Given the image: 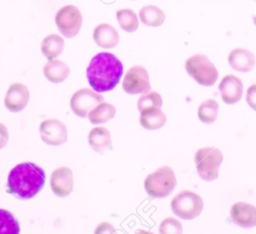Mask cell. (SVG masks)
Here are the masks:
<instances>
[{
    "label": "cell",
    "mask_w": 256,
    "mask_h": 234,
    "mask_svg": "<svg viewBox=\"0 0 256 234\" xmlns=\"http://www.w3.org/2000/svg\"><path fill=\"white\" fill-rule=\"evenodd\" d=\"M123 75L121 61L112 53L100 52L90 61L86 76L92 89L96 92H107L116 87Z\"/></svg>",
    "instance_id": "6da1fadb"
},
{
    "label": "cell",
    "mask_w": 256,
    "mask_h": 234,
    "mask_svg": "<svg viewBox=\"0 0 256 234\" xmlns=\"http://www.w3.org/2000/svg\"><path fill=\"white\" fill-rule=\"evenodd\" d=\"M45 184L44 170L32 162L16 165L9 173L6 191L19 199H31Z\"/></svg>",
    "instance_id": "7a4b0ae2"
},
{
    "label": "cell",
    "mask_w": 256,
    "mask_h": 234,
    "mask_svg": "<svg viewBox=\"0 0 256 234\" xmlns=\"http://www.w3.org/2000/svg\"><path fill=\"white\" fill-rule=\"evenodd\" d=\"M176 184L174 171L169 166H162L145 178L144 188L150 197L164 198L171 194Z\"/></svg>",
    "instance_id": "3957f363"
},
{
    "label": "cell",
    "mask_w": 256,
    "mask_h": 234,
    "mask_svg": "<svg viewBox=\"0 0 256 234\" xmlns=\"http://www.w3.org/2000/svg\"><path fill=\"white\" fill-rule=\"evenodd\" d=\"M223 161V154L215 147H205L196 151L194 162L199 177L205 181H212L219 176V167Z\"/></svg>",
    "instance_id": "277c9868"
},
{
    "label": "cell",
    "mask_w": 256,
    "mask_h": 234,
    "mask_svg": "<svg viewBox=\"0 0 256 234\" xmlns=\"http://www.w3.org/2000/svg\"><path fill=\"white\" fill-rule=\"evenodd\" d=\"M185 69L197 83L203 86H212L218 79V71L213 63L204 54H195L185 63Z\"/></svg>",
    "instance_id": "5b68a950"
},
{
    "label": "cell",
    "mask_w": 256,
    "mask_h": 234,
    "mask_svg": "<svg viewBox=\"0 0 256 234\" xmlns=\"http://www.w3.org/2000/svg\"><path fill=\"white\" fill-rule=\"evenodd\" d=\"M202 198L188 190L179 192L171 201V209L173 213L184 220H192L198 217L203 210Z\"/></svg>",
    "instance_id": "8992f818"
},
{
    "label": "cell",
    "mask_w": 256,
    "mask_h": 234,
    "mask_svg": "<svg viewBox=\"0 0 256 234\" xmlns=\"http://www.w3.org/2000/svg\"><path fill=\"white\" fill-rule=\"evenodd\" d=\"M55 23L64 37L73 38L81 28L82 15L76 6L66 5L56 13Z\"/></svg>",
    "instance_id": "52a82bcc"
},
{
    "label": "cell",
    "mask_w": 256,
    "mask_h": 234,
    "mask_svg": "<svg viewBox=\"0 0 256 234\" xmlns=\"http://www.w3.org/2000/svg\"><path fill=\"white\" fill-rule=\"evenodd\" d=\"M103 96L99 93L89 88H83L72 95L70 99V108L75 115L85 118L88 113L95 106L103 102Z\"/></svg>",
    "instance_id": "ba28073f"
},
{
    "label": "cell",
    "mask_w": 256,
    "mask_h": 234,
    "mask_svg": "<svg viewBox=\"0 0 256 234\" xmlns=\"http://www.w3.org/2000/svg\"><path fill=\"white\" fill-rule=\"evenodd\" d=\"M123 90L128 94H144L150 91L149 75L142 66H133L128 69L123 79Z\"/></svg>",
    "instance_id": "9c48e42d"
},
{
    "label": "cell",
    "mask_w": 256,
    "mask_h": 234,
    "mask_svg": "<svg viewBox=\"0 0 256 234\" xmlns=\"http://www.w3.org/2000/svg\"><path fill=\"white\" fill-rule=\"evenodd\" d=\"M42 141L48 145L59 146L67 141L66 126L57 119H46L39 127Z\"/></svg>",
    "instance_id": "30bf717a"
},
{
    "label": "cell",
    "mask_w": 256,
    "mask_h": 234,
    "mask_svg": "<svg viewBox=\"0 0 256 234\" xmlns=\"http://www.w3.org/2000/svg\"><path fill=\"white\" fill-rule=\"evenodd\" d=\"M52 191L58 197H66L73 190V174L70 168L66 166L56 168L50 178Z\"/></svg>",
    "instance_id": "8fae6325"
},
{
    "label": "cell",
    "mask_w": 256,
    "mask_h": 234,
    "mask_svg": "<svg viewBox=\"0 0 256 234\" xmlns=\"http://www.w3.org/2000/svg\"><path fill=\"white\" fill-rule=\"evenodd\" d=\"M29 101L28 88L21 83H13L8 88L4 103L6 108L12 112L22 111Z\"/></svg>",
    "instance_id": "7c38bea8"
},
{
    "label": "cell",
    "mask_w": 256,
    "mask_h": 234,
    "mask_svg": "<svg viewBox=\"0 0 256 234\" xmlns=\"http://www.w3.org/2000/svg\"><path fill=\"white\" fill-rule=\"evenodd\" d=\"M232 221L242 228L256 226V207L245 202H236L230 209Z\"/></svg>",
    "instance_id": "4fadbf2b"
},
{
    "label": "cell",
    "mask_w": 256,
    "mask_h": 234,
    "mask_svg": "<svg viewBox=\"0 0 256 234\" xmlns=\"http://www.w3.org/2000/svg\"><path fill=\"white\" fill-rule=\"evenodd\" d=\"M221 98L226 104L237 103L243 94V83L235 75H226L219 84Z\"/></svg>",
    "instance_id": "5bb4252c"
},
{
    "label": "cell",
    "mask_w": 256,
    "mask_h": 234,
    "mask_svg": "<svg viewBox=\"0 0 256 234\" xmlns=\"http://www.w3.org/2000/svg\"><path fill=\"white\" fill-rule=\"evenodd\" d=\"M228 63L235 71L246 73L254 68L256 58L255 55L247 49L235 48L229 53Z\"/></svg>",
    "instance_id": "9a60e30c"
},
{
    "label": "cell",
    "mask_w": 256,
    "mask_h": 234,
    "mask_svg": "<svg viewBox=\"0 0 256 234\" xmlns=\"http://www.w3.org/2000/svg\"><path fill=\"white\" fill-rule=\"evenodd\" d=\"M93 39L98 46L104 49H111L118 44L119 34L113 26L107 23H101L95 27Z\"/></svg>",
    "instance_id": "2e32d148"
},
{
    "label": "cell",
    "mask_w": 256,
    "mask_h": 234,
    "mask_svg": "<svg viewBox=\"0 0 256 234\" xmlns=\"http://www.w3.org/2000/svg\"><path fill=\"white\" fill-rule=\"evenodd\" d=\"M89 145L94 151L103 155L108 151L112 150L111 135L105 127H95L88 135Z\"/></svg>",
    "instance_id": "e0dca14e"
},
{
    "label": "cell",
    "mask_w": 256,
    "mask_h": 234,
    "mask_svg": "<svg viewBox=\"0 0 256 234\" xmlns=\"http://www.w3.org/2000/svg\"><path fill=\"white\" fill-rule=\"evenodd\" d=\"M166 123V116L160 108H150L141 111L140 124L144 129L156 130L160 129Z\"/></svg>",
    "instance_id": "ac0fdd59"
},
{
    "label": "cell",
    "mask_w": 256,
    "mask_h": 234,
    "mask_svg": "<svg viewBox=\"0 0 256 234\" xmlns=\"http://www.w3.org/2000/svg\"><path fill=\"white\" fill-rule=\"evenodd\" d=\"M44 76L52 83H61L69 75V67L60 60H49L43 69Z\"/></svg>",
    "instance_id": "d6986e66"
},
{
    "label": "cell",
    "mask_w": 256,
    "mask_h": 234,
    "mask_svg": "<svg viewBox=\"0 0 256 234\" xmlns=\"http://www.w3.org/2000/svg\"><path fill=\"white\" fill-rule=\"evenodd\" d=\"M64 48V39L57 34L46 36L41 43V51L48 60H53L59 56Z\"/></svg>",
    "instance_id": "ffe728a7"
},
{
    "label": "cell",
    "mask_w": 256,
    "mask_h": 234,
    "mask_svg": "<svg viewBox=\"0 0 256 234\" xmlns=\"http://www.w3.org/2000/svg\"><path fill=\"white\" fill-rule=\"evenodd\" d=\"M140 21L147 26L158 27L161 26L165 21V14L162 9L155 5H147L139 11Z\"/></svg>",
    "instance_id": "44dd1931"
},
{
    "label": "cell",
    "mask_w": 256,
    "mask_h": 234,
    "mask_svg": "<svg viewBox=\"0 0 256 234\" xmlns=\"http://www.w3.org/2000/svg\"><path fill=\"white\" fill-rule=\"evenodd\" d=\"M115 114L116 108L114 105L107 102H101L89 112L88 117L92 124H102L111 120Z\"/></svg>",
    "instance_id": "7402d4cb"
},
{
    "label": "cell",
    "mask_w": 256,
    "mask_h": 234,
    "mask_svg": "<svg viewBox=\"0 0 256 234\" xmlns=\"http://www.w3.org/2000/svg\"><path fill=\"white\" fill-rule=\"evenodd\" d=\"M117 21L120 27L126 32H134L138 29L139 22L136 13L128 8H123L116 13Z\"/></svg>",
    "instance_id": "603a6c76"
},
{
    "label": "cell",
    "mask_w": 256,
    "mask_h": 234,
    "mask_svg": "<svg viewBox=\"0 0 256 234\" xmlns=\"http://www.w3.org/2000/svg\"><path fill=\"white\" fill-rule=\"evenodd\" d=\"M219 104L213 99H208L202 102L198 108V117L201 122L206 124L213 123L218 114Z\"/></svg>",
    "instance_id": "cb8c5ba5"
},
{
    "label": "cell",
    "mask_w": 256,
    "mask_h": 234,
    "mask_svg": "<svg viewBox=\"0 0 256 234\" xmlns=\"http://www.w3.org/2000/svg\"><path fill=\"white\" fill-rule=\"evenodd\" d=\"M20 225L11 212L0 209V234H18Z\"/></svg>",
    "instance_id": "d4e9b609"
},
{
    "label": "cell",
    "mask_w": 256,
    "mask_h": 234,
    "mask_svg": "<svg viewBox=\"0 0 256 234\" xmlns=\"http://www.w3.org/2000/svg\"><path fill=\"white\" fill-rule=\"evenodd\" d=\"M161 106L162 98L160 94L155 91L144 93V95H142L137 102V107L140 112L150 108H161Z\"/></svg>",
    "instance_id": "484cf974"
},
{
    "label": "cell",
    "mask_w": 256,
    "mask_h": 234,
    "mask_svg": "<svg viewBox=\"0 0 256 234\" xmlns=\"http://www.w3.org/2000/svg\"><path fill=\"white\" fill-rule=\"evenodd\" d=\"M159 232L161 234H167V233H182L183 232V228L181 223L176 220L173 217H168L166 219H164L160 226H159Z\"/></svg>",
    "instance_id": "4316f807"
},
{
    "label": "cell",
    "mask_w": 256,
    "mask_h": 234,
    "mask_svg": "<svg viewBox=\"0 0 256 234\" xmlns=\"http://www.w3.org/2000/svg\"><path fill=\"white\" fill-rule=\"evenodd\" d=\"M246 100L248 105L256 111V84H252L246 92Z\"/></svg>",
    "instance_id": "83f0119b"
},
{
    "label": "cell",
    "mask_w": 256,
    "mask_h": 234,
    "mask_svg": "<svg viewBox=\"0 0 256 234\" xmlns=\"http://www.w3.org/2000/svg\"><path fill=\"white\" fill-rule=\"evenodd\" d=\"M8 140H9L8 130L4 124L0 123V149L7 146Z\"/></svg>",
    "instance_id": "f1b7e54d"
},
{
    "label": "cell",
    "mask_w": 256,
    "mask_h": 234,
    "mask_svg": "<svg viewBox=\"0 0 256 234\" xmlns=\"http://www.w3.org/2000/svg\"><path fill=\"white\" fill-rule=\"evenodd\" d=\"M114 231H115L114 228L110 224H108L106 222H103L101 225H99L96 228L95 233H106V232H112L113 233Z\"/></svg>",
    "instance_id": "f546056e"
},
{
    "label": "cell",
    "mask_w": 256,
    "mask_h": 234,
    "mask_svg": "<svg viewBox=\"0 0 256 234\" xmlns=\"http://www.w3.org/2000/svg\"><path fill=\"white\" fill-rule=\"evenodd\" d=\"M252 20H253L254 24L256 25V15H253V16H252Z\"/></svg>",
    "instance_id": "4dcf8cb0"
}]
</instances>
